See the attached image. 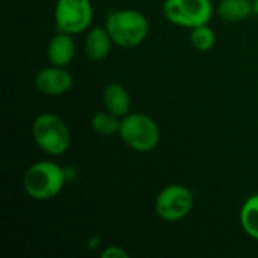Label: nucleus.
I'll list each match as a JSON object with an SVG mask.
<instances>
[{
	"label": "nucleus",
	"mask_w": 258,
	"mask_h": 258,
	"mask_svg": "<svg viewBox=\"0 0 258 258\" xmlns=\"http://www.w3.org/2000/svg\"><path fill=\"white\" fill-rule=\"evenodd\" d=\"M65 183V168L48 160L33 163L23 175L24 192L36 201H48L54 198L60 194Z\"/></svg>",
	"instance_id": "1"
},
{
	"label": "nucleus",
	"mask_w": 258,
	"mask_h": 258,
	"mask_svg": "<svg viewBox=\"0 0 258 258\" xmlns=\"http://www.w3.org/2000/svg\"><path fill=\"white\" fill-rule=\"evenodd\" d=\"M104 27L115 45L133 48L145 41L150 23L147 17L136 9H119L107 15Z\"/></svg>",
	"instance_id": "2"
},
{
	"label": "nucleus",
	"mask_w": 258,
	"mask_h": 258,
	"mask_svg": "<svg viewBox=\"0 0 258 258\" xmlns=\"http://www.w3.org/2000/svg\"><path fill=\"white\" fill-rule=\"evenodd\" d=\"M119 138L136 153H150L160 142V128L157 122L141 112L128 113L121 118Z\"/></svg>",
	"instance_id": "3"
},
{
	"label": "nucleus",
	"mask_w": 258,
	"mask_h": 258,
	"mask_svg": "<svg viewBox=\"0 0 258 258\" xmlns=\"http://www.w3.org/2000/svg\"><path fill=\"white\" fill-rule=\"evenodd\" d=\"M35 144L48 156H62L71 145V133L62 118L54 113H41L32 124Z\"/></svg>",
	"instance_id": "4"
},
{
	"label": "nucleus",
	"mask_w": 258,
	"mask_h": 258,
	"mask_svg": "<svg viewBox=\"0 0 258 258\" xmlns=\"http://www.w3.org/2000/svg\"><path fill=\"white\" fill-rule=\"evenodd\" d=\"M163 15L175 26L194 29L212 20L213 5L212 0H165Z\"/></svg>",
	"instance_id": "5"
},
{
	"label": "nucleus",
	"mask_w": 258,
	"mask_h": 258,
	"mask_svg": "<svg viewBox=\"0 0 258 258\" xmlns=\"http://www.w3.org/2000/svg\"><path fill=\"white\" fill-rule=\"evenodd\" d=\"M94 17L91 0H57L54 5V24L57 32L79 35L89 29Z\"/></svg>",
	"instance_id": "6"
},
{
	"label": "nucleus",
	"mask_w": 258,
	"mask_h": 258,
	"mask_svg": "<svg viewBox=\"0 0 258 258\" xmlns=\"http://www.w3.org/2000/svg\"><path fill=\"white\" fill-rule=\"evenodd\" d=\"M156 213L166 222L184 219L194 209L192 192L181 184H169L160 190L156 198Z\"/></svg>",
	"instance_id": "7"
},
{
	"label": "nucleus",
	"mask_w": 258,
	"mask_h": 258,
	"mask_svg": "<svg viewBox=\"0 0 258 258\" xmlns=\"http://www.w3.org/2000/svg\"><path fill=\"white\" fill-rule=\"evenodd\" d=\"M35 88L39 94L48 97H57L67 94L74 83L73 74L65 70V67H47L36 73L35 76Z\"/></svg>",
	"instance_id": "8"
},
{
	"label": "nucleus",
	"mask_w": 258,
	"mask_h": 258,
	"mask_svg": "<svg viewBox=\"0 0 258 258\" xmlns=\"http://www.w3.org/2000/svg\"><path fill=\"white\" fill-rule=\"evenodd\" d=\"M74 35L57 32L48 42L47 47V57L51 65L56 67H67L73 62L76 56V44L73 39Z\"/></svg>",
	"instance_id": "9"
},
{
	"label": "nucleus",
	"mask_w": 258,
	"mask_h": 258,
	"mask_svg": "<svg viewBox=\"0 0 258 258\" xmlns=\"http://www.w3.org/2000/svg\"><path fill=\"white\" fill-rule=\"evenodd\" d=\"M103 104L110 113L124 118L132 110V97L124 85L113 82L109 83L103 91Z\"/></svg>",
	"instance_id": "10"
},
{
	"label": "nucleus",
	"mask_w": 258,
	"mask_h": 258,
	"mask_svg": "<svg viewBox=\"0 0 258 258\" xmlns=\"http://www.w3.org/2000/svg\"><path fill=\"white\" fill-rule=\"evenodd\" d=\"M112 38L106 27H92L85 38V53L91 60H103L109 56L112 48Z\"/></svg>",
	"instance_id": "11"
},
{
	"label": "nucleus",
	"mask_w": 258,
	"mask_h": 258,
	"mask_svg": "<svg viewBox=\"0 0 258 258\" xmlns=\"http://www.w3.org/2000/svg\"><path fill=\"white\" fill-rule=\"evenodd\" d=\"M254 12L252 0H221L218 5V14L224 21L239 23L246 20Z\"/></svg>",
	"instance_id": "12"
},
{
	"label": "nucleus",
	"mask_w": 258,
	"mask_h": 258,
	"mask_svg": "<svg viewBox=\"0 0 258 258\" xmlns=\"http://www.w3.org/2000/svg\"><path fill=\"white\" fill-rule=\"evenodd\" d=\"M240 225L254 240H258V194L249 197L240 210Z\"/></svg>",
	"instance_id": "13"
},
{
	"label": "nucleus",
	"mask_w": 258,
	"mask_h": 258,
	"mask_svg": "<svg viewBox=\"0 0 258 258\" xmlns=\"http://www.w3.org/2000/svg\"><path fill=\"white\" fill-rule=\"evenodd\" d=\"M121 118L110 113L109 110L98 112L91 119V128L100 136H113L119 133Z\"/></svg>",
	"instance_id": "14"
},
{
	"label": "nucleus",
	"mask_w": 258,
	"mask_h": 258,
	"mask_svg": "<svg viewBox=\"0 0 258 258\" xmlns=\"http://www.w3.org/2000/svg\"><path fill=\"white\" fill-rule=\"evenodd\" d=\"M189 39H190V44L195 50L209 51L213 48V45L216 42V35H215L212 27H209L207 24H201V26H197L190 30Z\"/></svg>",
	"instance_id": "15"
},
{
	"label": "nucleus",
	"mask_w": 258,
	"mask_h": 258,
	"mask_svg": "<svg viewBox=\"0 0 258 258\" xmlns=\"http://www.w3.org/2000/svg\"><path fill=\"white\" fill-rule=\"evenodd\" d=\"M101 257L103 258H128V252L121 248V246H116V245H110L107 246L103 252H101Z\"/></svg>",
	"instance_id": "16"
},
{
	"label": "nucleus",
	"mask_w": 258,
	"mask_h": 258,
	"mask_svg": "<svg viewBox=\"0 0 258 258\" xmlns=\"http://www.w3.org/2000/svg\"><path fill=\"white\" fill-rule=\"evenodd\" d=\"M254 14L258 17V0H254Z\"/></svg>",
	"instance_id": "17"
}]
</instances>
